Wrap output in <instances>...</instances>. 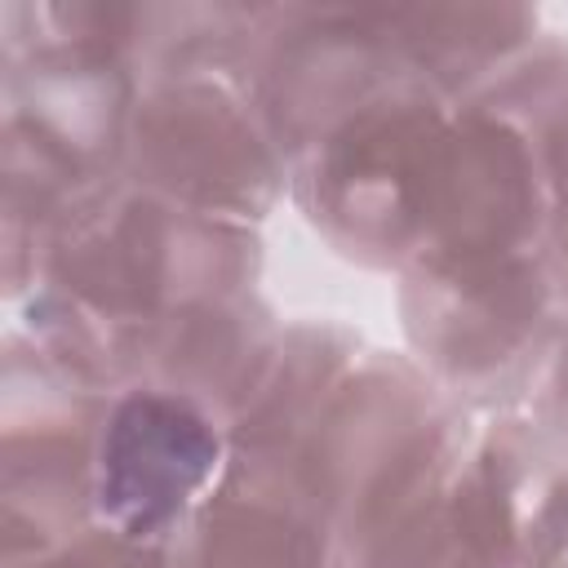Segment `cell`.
Returning <instances> with one entry per match:
<instances>
[{
    "label": "cell",
    "mask_w": 568,
    "mask_h": 568,
    "mask_svg": "<svg viewBox=\"0 0 568 568\" xmlns=\"http://www.w3.org/2000/svg\"><path fill=\"white\" fill-rule=\"evenodd\" d=\"M453 120L457 102L408 62L288 160L297 204L342 253L408 271L426 244Z\"/></svg>",
    "instance_id": "6da1fadb"
},
{
    "label": "cell",
    "mask_w": 568,
    "mask_h": 568,
    "mask_svg": "<svg viewBox=\"0 0 568 568\" xmlns=\"http://www.w3.org/2000/svg\"><path fill=\"white\" fill-rule=\"evenodd\" d=\"M284 178L288 160L240 62H186L146 75L124 142L129 186L248 226L271 209Z\"/></svg>",
    "instance_id": "7a4b0ae2"
},
{
    "label": "cell",
    "mask_w": 568,
    "mask_h": 568,
    "mask_svg": "<svg viewBox=\"0 0 568 568\" xmlns=\"http://www.w3.org/2000/svg\"><path fill=\"white\" fill-rule=\"evenodd\" d=\"M564 311L546 248L404 275L408 342L448 399H528Z\"/></svg>",
    "instance_id": "3957f363"
},
{
    "label": "cell",
    "mask_w": 568,
    "mask_h": 568,
    "mask_svg": "<svg viewBox=\"0 0 568 568\" xmlns=\"http://www.w3.org/2000/svg\"><path fill=\"white\" fill-rule=\"evenodd\" d=\"M231 462L217 413L164 386H124L106 399L93 444V524L169 550Z\"/></svg>",
    "instance_id": "277c9868"
},
{
    "label": "cell",
    "mask_w": 568,
    "mask_h": 568,
    "mask_svg": "<svg viewBox=\"0 0 568 568\" xmlns=\"http://www.w3.org/2000/svg\"><path fill=\"white\" fill-rule=\"evenodd\" d=\"M111 395L75 382L36 342L4 355V564H27L93 524V444Z\"/></svg>",
    "instance_id": "5b68a950"
},
{
    "label": "cell",
    "mask_w": 568,
    "mask_h": 568,
    "mask_svg": "<svg viewBox=\"0 0 568 568\" xmlns=\"http://www.w3.org/2000/svg\"><path fill=\"white\" fill-rule=\"evenodd\" d=\"M169 568H346V546L324 506L280 462L231 457L169 546Z\"/></svg>",
    "instance_id": "8992f818"
},
{
    "label": "cell",
    "mask_w": 568,
    "mask_h": 568,
    "mask_svg": "<svg viewBox=\"0 0 568 568\" xmlns=\"http://www.w3.org/2000/svg\"><path fill=\"white\" fill-rule=\"evenodd\" d=\"M510 568H568V453L550 439L528 479Z\"/></svg>",
    "instance_id": "52a82bcc"
},
{
    "label": "cell",
    "mask_w": 568,
    "mask_h": 568,
    "mask_svg": "<svg viewBox=\"0 0 568 568\" xmlns=\"http://www.w3.org/2000/svg\"><path fill=\"white\" fill-rule=\"evenodd\" d=\"M13 568H169V550H151V546H133L98 524H89L84 532L67 537L62 546L13 564Z\"/></svg>",
    "instance_id": "ba28073f"
},
{
    "label": "cell",
    "mask_w": 568,
    "mask_h": 568,
    "mask_svg": "<svg viewBox=\"0 0 568 568\" xmlns=\"http://www.w3.org/2000/svg\"><path fill=\"white\" fill-rule=\"evenodd\" d=\"M528 422L555 444L568 453V311L546 346V359L532 377V390H528Z\"/></svg>",
    "instance_id": "9c48e42d"
}]
</instances>
